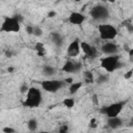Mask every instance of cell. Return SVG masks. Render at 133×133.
Returning a JSON list of instances; mask_svg holds the SVG:
<instances>
[{
  "label": "cell",
  "instance_id": "1",
  "mask_svg": "<svg viewBox=\"0 0 133 133\" xmlns=\"http://www.w3.org/2000/svg\"><path fill=\"white\" fill-rule=\"evenodd\" d=\"M42 103V92L36 87H29L26 92L24 106L29 108H36Z\"/></svg>",
  "mask_w": 133,
  "mask_h": 133
},
{
  "label": "cell",
  "instance_id": "2",
  "mask_svg": "<svg viewBox=\"0 0 133 133\" xmlns=\"http://www.w3.org/2000/svg\"><path fill=\"white\" fill-rule=\"evenodd\" d=\"M100 63H101V66L108 73H112L122 66V63L119 61V56L116 54L108 55L107 57L102 58Z\"/></svg>",
  "mask_w": 133,
  "mask_h": 133
},
{
  "label": "cell",
  "instance_id": "3",
  "mask_svg": "<svg viewBox=\"0 0 133 133\" xmlns=\"http://www.w3.org/2000/svg\"><path fill=\"white\" fill-rule=\"evenodd\" d=\"M20 21H21L20 16H15L11 18H5L2 25H1L0 31L7 32V33L19 32L20 31Z\"/></svg>",
  "mask_w": 133,
  "mask_h": 133
},
{
  "label": "cell",
  "instance_id": "4",
  "mask_svg": "<svg viewBox=\"0 0 133 133\" xmlns=\"http://www.w3.org/2000/svg\"><path fill=\"white\" fill-rule=\"evenodd\" d=\"M100 37L104 41H111L114 39L117 35V30L110 24H101L98 27Z\"/></svg>",
  "mask_w": 133,
  "mask_h": 133
},
{
  "label": "cell",
  "instance_id": "5",
  "mask_svg": "<svg viewBox=\"0 0 133 133\" xmlns=\"http://www.w3.org/2000/svg\"><path fill=\"white\" fill-rule=\"evenodd\" d=\"M89 14H90V17L95 21H105L109 18L108 8L104 5H101V4H98V5L94 6L90 9Z\"/></svg>",
  "mask_w": 133,
  "mask_h": 133
},
{
  "label": "cell",
  "instance_id": "6",
  "mask_svg": "<svg viewBox=\"0 0 133 133\" xmlns=\"http://www.w3.org/2000/svg\"><path fill=\"white\" fill-rule=\"evenodd\" d=\"M124 107V102H116V103H112L104 108H102L101 112L104 113L106 116L108 117H112V116H117Z\"/></svg>",
  "mask_w": 133,
  "mask_h": 133
},
{
  "label": "cell",
  "instance_id": "7",
  "mask_svg": "<svg viewBox=\"0 0 133 133\" xmlns=\"http://www.w3.org/2000/svg\"><path fill=\"white\" fill-rule=\"evenodd\" d=\"M64 85V81L61 80H56V79H51V80H45L42 82V88L46 91L49 92H55L62 88Z\"/></svg>",
  "mask_w": 133,
  "mask_h": 133
},
{
  "label": "cell",
  "instance_id": "8",
  "mask_svg": "<svg viewBox=\"0 0 133 133\" xmlns=\"http://www.w3.org/2000/svg\"><path fill=\"white\" fill-rule=\"evenodd\" d=\"M81 69H82V64L79 61H74V60H68L62 66V71L69 74L79 73Z\"/></svg>",
  "mask_w": 133,
  "mask_h": 133
},
{
  "label": "cell",
  "instance_id": "9",
  "mask_svg": "<svg viewBox=\"0 0 133 133\" xmlns=\"http://www.w3.org/2000/svg\"><path fill=\"white\" fill-rule=\"evenodd\" d=\"M80 48L88 58H96L98 56V50L94 46L87 44L86 42H82L80 44Z\"/></svg>",
  "mask_w": 133,
  "mask_h": 133
},
{
  "label": "cell",
  "instance_id": "10",
  "mask_svg": "<svg viewBox=\"0 0 133 133\" xmlns=\"http://www.w3.org/2000/svg\"><path fill=\"white\" fill-rule=\"evenodd\" d=\"M119 48L116 44L114 43H111V42H107L105 44L102 45L101 47V51L104 53V54H107V55H113V54H116L118 52Z\"/></svg>",
  "mask_w": 133,
  "mask_h": 133
},
{
  "label": "cell",
  "instance_id": "11",
  "mask_svg": "<svg viewBox=\"0 0 133 133\" xmlns=\"http://www.w3.org/2000/svg\"><path fill=\"white\" fill-rule=\"evenodd\" d=\"M80 50H81V48H80V43H79L78 39H75V41H73V42L69 45L66 52H68V55H69L70 57H77V56L79 55V53H80Z\"/></svg>",
  "mask_w": 133,
  "mask_h": 133
},
{
  "label": "cell",
  "instance_id": "12",
  "mask_svg": "<svg viewBox=\"0 0 133 133\" xmlns=\"http://www.w3.org/2000/svg\"><path fill=\"white\" fill-rule=\"evenodd\" d=\"M84 21L85 17L81 12H72L69 17V22L73 25H81Z\"/></svg>",
  "mask_w": 133,
  "mask_h": 133
},
{
  "label": "cell",
  "instance_id": "13",
  "mask_svg": "<svg viewBox=\"0 0 133 133\" xmlns=\"http://www.w3.org/2000/svg\"><path fill=\"white\" fill-rule=\"evenodd\" d=\"M107 125L109 128L111 129H117L119 128L122 125H123V119L121 117L117 116H112V117H108V121H107Z\"/></svg>",
  "mask_w": 133,
  "mask_h": 133
},
{
  "label": "cell",
  "instance_id": "14",
  "mask_svg": "<svg viewBox=\"0 0 133 133\" xmlns=\"http://www.w3.org/2000/svg\"><path fill=\"white\" fill-rule=\"evenodd\" d=\"M50 38H51L52 43H53L55 46H57V47H61V46L63 45V37H62V35H61L60 33H58V32H52V33L50 34Z\"/></svg>",
  "mask_w": 133,
  "mask_h": 133
},
{
  "label": "cell",
  "instance_id": "15",
  "mask_svg": "<svg viewBox=\"0 0 133 133\" xmlns=\"http://www.w3.org/2000/svg\"><path fill=\"white\" fill-rule=\"evenodd\" d=\"M43 73L45 76H53L55 74V69L51 65H44L43 66Z\"/></svg>",
  "mask_w": 133,
  "mask_h": 133
},
{
  "label": "cell",
  "instance_id": "16",
  "mask_svg": "<svg viewBox=\"0 0 133 133\" xmlns=\"http://www.w3.org/2000/svg\"><path fill=\"white\" fill-rule=\"evenodd\" d=\"M37 125H38V124H37V121H36L35 118H30V119L28 121V123H27V127H28L29 131H31V132L36 131Z\"/></svg>",
  "mask_w": 133,
  "mask_h": 133
},
{
  "label": "cell",
  "instance_id": "17",
  "mask_svg": "<svg viewBox=\"0 0 133 133\" xmlns=\"http://www.w3.org/2000/svg\"><path fill=\"white\" fill-rule=\"evenodd\" d=\"M35 50H36L38 56H44L45 53H46L45 47H44V45H43L42 43H37V44L35 45Z\"/></svg>",
  "mask_w": 133,
  "mask_h": 133
},
{
  "label": "cell",
  "instance_id": "18",
  "mask_svg": "<svg viewBox=\"0 0 133 133\" xmlns=\"http://www.w3.org/2000/svg\"><path fill=\"white\" fill-rule=\"evenodd\" d=\"M82 86V83L81 82H76V83H72L71 86H70V92L73 95L75 92H77L79 90V88Z\"/></svg>",
  "mask_w": 133,
  "mask_h": 133
},
{
  "label": "cell",
  "instance_id": "19",
  "mask_svg": "<svg viewBox=\"0 0 133 133\" xmlns=\"http://www.w3.org/2000/svg\"><path fill=\"white\" fill-rule=\"evenodd\" d=\"M84 81H85V83H92L94 82V75L91 72L86 71L84 73Z\"/></svg>",
  "mask_w": 133,
  "mask_h": 133
},
{
  "label": "cell",
  "instance_id": "20",
  "mask_svg": "<svg viewBox=\"0 0 133 133\" xmlns=\"http://www.w3.org/2000/svg\"><path fill=\"white\" fill-rule=\"evenodd\" d=\"M63 105L66 107V108H72L74 105H75V101L74 99L72 98H66L63 100Z\"/></svg>",
  "mask_w": 133,
  "mask_h": 133
},
{
  "label": "cell",
  "instance_id": "21",
  "mask_svg": "<svg viewBox=\"0 0 133 133\" xmlns=\"http://www.w3.org/2000/svg\"><path fill=\"white\" fill-rule=\"evenodd\" d=\"M32 34L34 35V36H37V37H39V36H42L43 35V30L38 27V26H33V31H32Z\"/></svg>",
  "mask_w": 133,
  "mask_h": 133
},
{
  "label": "cell",
  "instance_id": "22",
  "mask_svg": "<svg viewBox=\"0 0 133 133\" xmlns=\"http://www.w3.org/2000/svg\"><path fill=\"white\" fill-rule=\"evenodd\" d=\"M108 81V76L107 75H100L97 79V83L99 84H102V83H105Z\"/></svg>",
  "mask_w": 133,
  "mask_h": 133
},
{
  "label": "cell",
  "instance_id": "23",
  "mask_svg": "<svg viewBox=\"0 0 133 133\" xmlns=\"http://www.w3.org/2000/svg\"><path fill=\"white\" fill-rule=\"evenodd\" d=\"M28 88H29V87L24 83V84H22V86H21V88H20V91H21L22 94H25V92H27Z\"/></svg>",
  "mask_w": 133,
  "mask_h": 133
},
{
  "label": "cell",
  "instance_id": "24",
  "mask_svg": "<svg viewBox=\"0 0 133 133\" xmlns=\"http://www.w3.org/2000/svg\"><path fill=\"white\" fill-rule=\"evenodd\" d=\"M32 31H33V26L32 25H27L26 26V32L28 34H32Z\"/></svg>",
  "mask_w": 133,
  "mask_h": 133
},
{
  "label": "cell",
  "instance_id": "25",
  "mask_svg": "<svg viewBox=\"0 0 133 133\" xmlns=\"http://www.w3.org/2000/svg\"><path fill=\"white\" fill-rule=\"evenodd\" d=\"M3 132H5V133H14L15 129H12L10 127H5V128H3Z\"/></svg>",
  "mask_w": 133,
  "mask_h": 133
},
{
  "label": "cell",
  "instance_id": "26",
  "mask_svg": "<svg viewBox=\"0 0 133 133\" xmlns=\"http://www.w3.org/2000/svg\"><path fill=\"white\" fill-rule=\"evenodd\" d=\"M132 74H133V71H132V70L128 71V72L125 74V78H126V79H130V78L132 77Z\"/></svg>",
  "mask_w": 133,
  "mask_h": 133
},
{
  "label": "cell",
  "instance_id": "27",
  "mask_svg": "<svg viewBox=\"0 0 133 133\" xmlns=\"http://www.w3.org/2000/svg\"><path fill=\"white\" fill-rule=\"evenodd\" d=\"M68 130H69L68 126H66V125H63V126H61V127H60V129H59V132H61V133H62V132H66Z\"/></svg>",
  "mask_w": 133,
  "mask_h": 133
},
{
  "label": "cell",
  "instance_id": "28",
  "mask_svg": "<svg viewBox=\"0 0 133 133\" xmlns=\"http://www.w3.org/2000/svg\"><path fill=\"white\" fill-rule=\"evenodd\" d=\"M89 126H90L91 128H96V127H97V123H96V119H95V118H92V119L90 121Z\"/></svg>",
  "mask_w": 133,
  "mask_h": 133
},
{
  "label": "cell",
  "instance_id": "29",
  "mask_svg": "<svg viewBox=\"0 0 133 133\" xmlns=\"http://www.w3.org/2000/svg\"><path fill=\"white\" fill-rule=\"evenodd\" d=\"M129 58H130L131 61L133 60V50H132V49L129 50Z\"/></svg>",
  "mask_w": 133,
  "mask_h": 133
},
{
  "label": "cell",
  "instance_id": "30",
  "mask_svg": "<svg viewBox=\"0 0 133 133\" xmlns=\"http://www.w3.org/2000/svg\"><path fill=\"white\" fill-rule=\"evenodd\" d=\"M64 82H65V83H72V82H73V79H72V78H68V79L64 80Z\"/></svg>",
  "mask_w": 133,
  "mask_h": 133
},
{
  "label": "cell",
  "instance_id": "31",
  "mask_svg": "<svg viewBox=\"0 0 133 133\" xmlns=\"http://www.w3.org/2000/svg\"><path fill=\"white\" fill-rule=\"evenodd\" d=\"M55 15H56V14H55V12H54V11H50V12H49V14H48V16H49V17H50V18H52V17H54V16H55Z\"/></svg>",
  "mask_w": 133,
  "mask_h": 133
},
{
  "label": "cell",
  "instance_id": "32",
  "mask_svg": "<svg viewBox=\"0 0 133 133\" xmlns=\"http://www.w3.org/2000/svg\"><path fill=\"white\" fill-rule=\"evenodd\" d=\"M5 55H6V56H7V57H10V56H11V53H10V52H8V51H7V52H6V53H5Z\"/></svg>",
  "mask_w": 133,
  "mask_h": 133
},
{
  "label": "cell",
  "instance_id": "33",
  "mask_svg": "<svg viewBox=\"0 0 133 133\" xmlns=\"http://www.w3.org/2000/svg\"><path fill=\"white\" fill-rule=\"evenodd\" d=\"M7 71H8V72H12V71H14V68H8Z\"/></svg>",
  "mask_w": 133,
  "mask_h": 133
},
{
  "label": "cell",
  "instance_id": "34",
  "mask_svg": "<svg viewBox=\"0 0 133 133\" xmlns=\"http://www.w3.org/2000/svg\"><path fill=\"white\" fill-rule=\"evenodd\" d=\"M109 1H110V2H114L115 0H109Z\"/></svg>",
  "mask_w": 133,
  "mask_h": 133
},
{
  "label": "cell",
  "instance_id": "35",
  "mask_svg": "<svg viewBox=\"0 0 133 133\" xmlns=\"http://www.w3.org/2000/svg\"><path fill=\"white\" fill-rule=\"evenodd\" d=\"M75 1H80V0H75Z\"/></svg>",
  "mask_w": 133,
  "mask_h": 133
}]
</instances>
